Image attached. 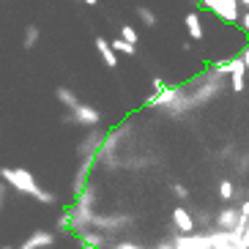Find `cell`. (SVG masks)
<instances>
[{
	"instance_id": "6da1fadb",
	"label": "cell",
	"mask_w": 249,
	"mask_h": 249,
	"mask_svg": "<svg viewBox=\"0 0 249 249\" xmlns=\"http://www.w3.org/2000/svg\"><path fill=\"white\" fill-rule=\"evenodd\" d=\"M0 181L6 183L11 192L22 195V197H33L41 205H55L58 203V195L50 189H44L41 183L36 181V176L25 167H0Z\"/></svg>"
},
{
	"instance_id": "7a4b0ae2",
	"label": "cell",
	"mask_w": 249,
	"mask_h": 249,
	"mask_svg": "<svg viewBox=\"0 0 249 249\" xmlns=\"http://www.w3.org/2000/svg\"><path fill=\"white\" fill-rule=\"evenodd\" d=\"M134 225V216L126 211H110V213H99L93 216V230H102L110 241H118V235L126 233Z\"/></svg>"
},
{
	"instance_id": "3957f363",
	"label": "cell",
	"mask_w": 249,
	"mask_h": 249,
	"mask_svg": "<svg viewBox=\"0 0 249 249\" xmlns=\"http://www.w3.org/2000/svg\"><path fill=\"white\" fill-rule=\"evenodd\" d=\"M93 216H96V205L74 200V205L69 208V230L74 235H82L85 230H93Z\"/></svg>"
},
{
	"instance_id": "277c9868",
	"label": "cell",
	"mask_w": 249,
	"mask_h": 249,
	"mask_svg": "<svg viewBox=\"0 0 249 249\" xmlns=\"http://www.w3.org/2000/svg\"><path fill=\"white\" fill-rule=\"evenodd\" d=\"M63 124L66 126H82V129H96V126L102 124V112L96 110L93 104L80 102L74 110H69L66 115H63Z\"/></svg>"
},
{
	"instance_id": "5b68a950",
	"label": "cell",
	"mask_w": 249,
	"mask_h": 249,
	"mask_svg": "<svg viewBox=\"0 0 249 249\" xmlns=\"http://www.w3.org/2000/svg\"><path fill=\"white\" fill-rule=\"evenodd\" d=\"M104 134L107 132H102L99 126H96V129H88V134L77 142V156H80V159H90V156H96L99 154V148H102V142H104Z\"/></svg>"
},
{
	"instance_id": "8992f818",
	"label": "cell",
	"mask_w": 249,
	"mask_h": 249,
	"mask_svg": "<svg viewBox=\"0 0 249 249\" xmlns=\"http://www.w3.org/2000/svg\"><path fill=\"white\" fill-rule=\"evenodd\" d=\"M205 8H211L216 17H222L225 22H238L241 14H238V0H200Z\"/></svg>"
},
{
	"instance_id": "52a82bcc",
	"label": "cell",
	"mask_w": 249,
	"mask_h": 249,
	"mask_svg": "<svg viewBox=\"0 0 249 249\" xmlns=\"http://www.w3.org/2000/svg\"><path fill=\"white\" fill-rule=\"evenodd\" d=\"M170 222H173V230L176 233H195L197 225H195V216L186 205H176L173 213H170Z\"/></svg>"
},
{
	"instance_id": "ba28073f",
	"label": "cell",
	"mask_w": 249,
	"mask_h": 249,
	"mask_svg": "<svg viewBox=\"0 0 249 249\" xmlns=\"http://www.w3.org/2000/svg\"><path fill=\"white\" fill-rule=\"evenodd\" d=\"M241 222V211H238V205H225L216 211V222L213 227H219V230H235Z\"/></svg>"
},
{
	"instance_id": "9c48e42d",
	"label": "cell",
	"mask_w": 249,
	"mask_h": 249,
	"mask_svg": "<svg viewBox=\"0 0 249 249\" xmlns=\"http://www.w3.org/2000/svg\"><path fill=\"white\" fill-rule=\"evenodd\" d=\"M55 244V233L52 230H33L17 249H50Z\"/></svg>"
},
{
	"instance_id": "30bf717a",
	"label": "cell",
	"mask_w": 249,
	"mask_h": 249,
	"mask_svg": "<svg viewBox=\"0 0 249 249\" xmlns=\"http://www.w3.org/2000/svg\"><path fill=\"white\" fill-rule=\"evenodd\" d=\"M247 71L249 69L244 66L241 55L233 58V69H230V88H233V93H244V88H247Z\"/></svg>"
},
{
	"instance_id": "8fae6325",
	"label": "cell",
	"mask_w": 249,
	"mask_h": 249,
	"mask_svg": "<svg viewBox=\"0 0 249 249\" xmlns=\"http://www.w3.org/2000/svg\"><path fill=\"white\" fill-rule=\"evenodd\" d=\"M96 52H99V58H102V63L107 69H115L118 66V52L112 50V44L104 36H96Z\"/></svg>"
},
{
	"instance_id": "7c38bea8",
	"label": "cell",
	"mask_w": 249,
	"mask_h": 249,
	"mask_svg": "<svg viewBox=\"0 0 249 249\" xmlns=\"http://www.w3.org/2000/svg\"><path fill=\"white\" fill-rule=\"evenodd\" d=\"M80 238V247H99V249H107L110 247V238L102 233V230H85L82 235H77Z\"/></svg>"
},
{
	"instance_id": "4fadbf2b",
	"label": "cell",
	"mask_w": 249,
	"mask_h": 249,
	"mask_svg": "<svg viewBox=\"0 0 249 249\" xmlns=\"http://www.w3.org/2000/svg\"><path fill=\"white\" fill-rule=\"evenodd\" d=\"M183 22H186V30H189V38H195V41H203L205 30H203V19H200L197 11H189Z\"/></svg>"
},
{
	"instance_id": "5bb4252c",
	"label": "cell",
	"mask_w": 249,
	"mask_h": 249,
	"mask_svg": "<svg viewBox=\"0 0 249 249\" xmlns=\"http://www.w3.org/2000/svg\"><path fill=\"white\" fill-rule=\"evenodd\" d=\"M41 41V28L38 25H28L22 33V50L30 52V50H36V44Z\"/></svg>"
},
{
	"instance_id": "9a60e30c",
	"label": "cell",
	"mask_w": 249,
	"mask_h": 249,
	"mask_svg": "<svg viewBox=\"0 0 249 249\" xmlns=\"http://www.w3.org/2000/svg\"><path fill=\"white\" fill-rule=\"evenodd\" d=\"M55 99H58V102L63 104V107H66V110H74V107L80 104L77 93H74L71 88H63V85H60V88H55Z\"/></svg>"
},
{
	"instance_id": "2e32d148",
	"label": "cell",
	"mask_w": 249,
	"mask_h": 249,
	"mask_svg": "<svg viewBox=\"0 0 249 249\" xmlns=\"http://www.w3.org/2000/svg\"><path fill=\"white\" fill-rule=\"evenodd\" d=\"M192 216H195V225H197V230H211L213 222H216V213L205 211V208H200V211H192Z\"/></svg>"
},
{
	"instance_id": "e0dca14e",
	"label": "cell",
	"mask_w": 249,
	"mask_h": 249,
	"mask_svg": "<svg viewBox=\"0 0 249 249\" xmlns=\"http://www.w3.org/2000/svg\"><path fill=\"white\" fill-rule=\"evenodd\" d=\"M216 189H219V200H222V203H233V200H235V192H238V189H235V183L230 181V178H222Z\"/></svg>"
},
{
	"instance_id": "ac0fdd59",
	"label": "cell",
	"mask_w": 249,
	"mask_h": 249,
	"mask_svg": "<svg viewBox=\"0 0 249 249\" xmlns=\"http://www.w3.org/2000/svg\"><path fill=\"white\" fill-rule=\"evenodd\" d=\"M134 11H137V19H140L142 25H148V28H156V22H159V17H156V11H154V8H148V6H137Z\"/></svg>"
},
{
	"instance_id": "d6986e66",
	"label": "cell",
	"mask_w": 249,
	"mask_h": 249,
	"mask_svg": "<svg viewBox=\"0 0 249 249\" xmlns=\"http://www.w3.org/2000/svg\"><path fill=\"white\" fill-rule=\"evenodd\" d=\"M110 44H112V50H115V52H124V55H129V58H134V55H137V44H129V41H124L121 36L112 38Z\"/></svg>"
},
{
	"instance_id": "ffe728a7",
	"label": "cell",
	"mask_w": 249,
	"mask_h": 249,
	"mask_svg": "<svg viewBox=\"0 0 249 249\" xmlns=\"http://www.w3.org/2000/svg\"><path fill=\"white\" fill-rule=\"evenodd\" d=\"M107 249H151V247H148V244L134 241V238H118V241H112Z\"/></svg>"
},
{
	"instance_id": "44dd1931",
	"label": "cell",
	"mask_w": 249,
	"mask_h": 249,
	"mask_svg": "<svg viewBox=\"0 0 249 249\" xmlns=\"http://www.w3.org/2000/svg\"><path fill=\"white\" fill-rule=\"evenodd\" d=\"M170 195H173V197L176 200H181V203H186V200H189V186H186V183H170Z\"/></svg>"
},
{
	"instance_id": "7402d4cb",
	"label": "cell",
	"mask_w": 249,
	"mask_h": 249,
	"mask_svg": "<svg viewBox=\"0 0 249 249\" xmlns=\"http://www.w3.org/2000/svg\"><path fill=\"white\" fill-rule=\"evenodd\" d=\"M121 38H124V41H129V44H137V41H140L137 30H134L132 25H121Z\"/></svg>"
},
{
	"instance_id": "603a6c76",
	"label": "cell",
	"mask_w": 249,
	"mask_h": 249,
	"mask_svg": "<svg viewBox=\"0 0 249 249\" xmlns=\"http://www.w3.org/2000/svg\"><path fill=\"white\" fill-rule=\"evenodd\" d=\"M230 69H233V58L230 60H216V63H213V71L216 74H230Z\"/></svg>"
},
{
	"instance_id": "cb8c5ba5",
	"label": "cell",
	"mask_w": 249,
	"mask_h": 249,
	"mask_svg": "<svg viewBox=\"0 0 249 249\" xmlns=\"http://www.w3.org/2000/svg\"><path fill=\"white\" fill-rule=\"evenodd\" d=\"M55 230H58V233H66V230H69V211L58 216V222H55Z\"/></svg>"
},
{
	"instance_id": "d4e9b609",
	"label": "cell",
	"mask_w": 249,
	"mask_h": 249,
	"mask_svg": "<svg viewBox=\"0 0 249 249\" xmlns=\"http://www.w3.org/2000/svg\"><path fill=\"white\" fill-rule=\"evenodd\" d=\"M6 200H8V186L3 181H0V211L6 208Z\"/></svg>"
},
{
	"instance_id": "484cf974",
	"label": "cell",
	"mask_w": 249,
	"mask_h": 249,
	"mask_svg": "<svg viewBox=\"0 0 249 249\" xmlns=\"http://www.w3.org/2000/svg\"><path fill=\"white\" fill-rule=\"evenodd\" d=\"M238 211H241V216H247V219H249V197L244 200L241 205H238Z\"/></svg>"
},
{
	"instance_id": "4316f807",
	"label": "cell",
	"mask_w": 249,
	"mask_h": 249,
	"mask_svg": "<svg viewBox=\"0 0 249 249\" xmlns=\"http://www.w3.org/2000/svg\"><path fill=\"white\" fill-rule=\"evenodd\" d=\"M241 60H244V66L249 69V44H247V47H244V50H241Z\"/></svg>"
},
{
	"instance_id": "83f0119b",
	"label": "cell",
	"mask_w": 249,
	"mask_h": 249,
	"mask_svg": "<svg viewBox=\"0 0 249 249\" xmlns=\"http://www.w3.org/2000/svg\"><path fill=\"white\" fill-rule=\"evenodd\" d=\"M241 28L247 30V36H249V11H247V14L241 17Z\"/></svg>"
},
{
	"instance_id": "f1b7e54d",
	"label": "cell",
	"mask_w": 249,
	"mask_h": 249,
	"mask_svg": "<svg viewBox=\"0 0 249 249\" xmlns=\"http://www.w3.org/2000/svg\"><path fill=\"white\" fill-rule=\"evenodd\" d=\"M80 3H85V6H90V8H93L96 3H99V0H80Z\"/></svg>"
},
{
	"instance_id": "f546056e",
	"label": "cell",
	"mask_w": 249,
	"mask_h": 249,
	"mask_svg": "<svg viewBox=\"0 0 249 249\" xmlns=\"http://www.w3.org/2000/svg\"><path fill=\"white\" fill-rule=\"evenodd\" d=\"M0 249H17V247H11V244H3V247H0Z\"/></svg>"
},
{
	"instance_id": "4dcf8cb0",
	"label": "cell",
	"mask_w": 249,
	"mask_h": 249,
	"mask_svg": "<svg viewBox=\"0 0 249 249\" xmlns=\"http://www.w3.org/2000/svg\"><path fill=\"white\" fill-rule=\"evenodd\" d=\"M216 249H238V247H216Z\"/></svg>"
},
{
	"instance_id": "1f68e13d",
	"label": "cell",
	"mask_w": 249,
	"mask_h": 249,
	"mask_svg": "<svg viewBox=\"0 0 249 249\" xmlns=\"http://www.w3.org/2000/svg\"><path fill=\"white\" fill-rule=\"evenodd\" d=\"M80 249H99V247H80Z\"/></svg>"
},
{
	"instance_id": "d6a6232c",
	"label": "cell",
	"mask_w": 249,
	"mask_h": 249,
	"mask_svg": "<svg viewBox=\"0 0 249 249\" xmlns=\"http://www.w3.org/2000/svg\"><path fill=\"white\" fill-rule=\"evenodd\" d=\"M247 197H249V186H247Z\"/></svg>"
}]
</instances>
